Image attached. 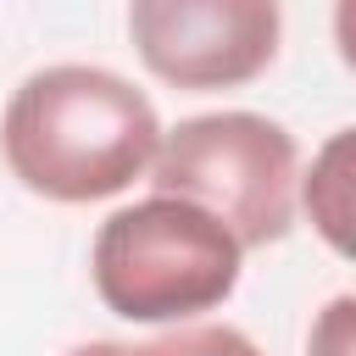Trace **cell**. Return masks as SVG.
I'll return each mask as SVG.
<instances>
[{"label": "cell", "mask_w": 356, "mask_h": 356, "mask_svg": "<svg viewBox=\"0 0 356 356\" xmlns=\"http://www.w3.org/2000/svg\"><path fill=\"white\" fill-rule=\"evenodd\" d=\"M156 195H178L200 211H211L239 250L278 245L295 228V189H300V156L289 128H278L261 111H211L184 117L172 134H161L150 161Z\"/></svg>", "instance_id": "obj_3"}, {"label": "cell", "mask_w": 356, "mask_h": 356, "mask_svg": "<svg viewBox=\"0 0 356 356\" xmlns=\"http://www.w3.org/2000/svg\"><path fill=\"white\" fill-rule=\"evenodd\" d=\"M295 200H306V211H312V222L323 228V239L345 256V250H350V128H339V134L323 145V156H317L312 172L300 178Z\"/></svg>", "instance_id": "obj_5"}, {"label": "cell", "mask_w": 356, "mask_h": 356, "mask_svg": "<svg viewBox=\"0 0 356 356\" xmlns=\"http://www.w3.org/2000/svg\"><path fill=\"white\" fill-rule=\"evenodd\" d=\"M239 256V239L211 211L150 195L100 222L89 273L106 312L128 323H189L234 295Z\"/></svg>", "instance_id": "obj_2"}, {"label": "cell", "mask_w": 356, "mask_h": 356, "mask_svg": "<svg viewBox=\"0 0 356 356\" xmlns=\"http://www.w3.org/2000/svg\"><path fill=\"white\" fill-rule=\"evenodd\" d=\"M67 356H261V345L228 323H195V328H172V334L145 339V345L89 339V345H72Z\"/></svg>", "instance_id": "obj_6"}, {"label": "cell", "mask_w": 356, "mask_h": 356, "mask_svg": "<svg viewBox=\"0 0 356 356\" xmlns=\"http://www.w3.org/2000/svg\"><path fill=\"white\" fill-rule=\"evenodd\" d=\"M161 117L122 72L56 61L28 72L0 117V156L28 195L89 206L150 172Z\"/></svg>", "instance_id": "obj_1"}, {"label": "cell", "mask_w": 356, "mask_h": 356, "mask_svg": "<svg viewBox=\"0 0 356 356\" xmlns=\"http://www.w3.org/2000/svg\"><path fill=\"white\" fill-rule=\"evenodd\" d=\"M139 61L189 95L261 78L284 39L278 0H128Z\"/></svg>", "instance_id": "obj_4"}, {"label": "cell", "mask_w": 356, "mask_h": 356, "mask_svg": "<svg viewBox=\"0 0 356 356\" xmlns=\"http://www.w3.org/2000/svg\"><path fill=\"white\" fill-rule=\"evenodd\" d=\"M350 312H356L350 295H339V300L323 312V323H317V334H312V356H350Z\"/></svg>", "instance_id": "obj_7"}]
</instances>
